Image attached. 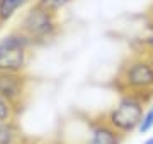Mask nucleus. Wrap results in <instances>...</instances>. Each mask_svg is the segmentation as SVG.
<instances>
[{
  "label": "nucleus",
  "instance_id": "20e7f679",
  "mask_svg": "<svg viewBox=\"0 0 153 144\" xmlns=\"http://www.w3.org/2000/svg\"><path fill=\"white\" fill-rule=\"evenodd\" d=\"M34 44L19 29H12L0 39V71L26 73Z\"/></svg>",
  "mask_w": 153,
  "mask_h": 144
},
{
  "label": "nucleus",
  "instance_id": "f8f14e48",
  "mask_svg": "<svg viewBox=\"0 0 153 144\" xmlns=\"http://www.w3.org/2000/svg\"><path fill=\"white\" fill-rule=\"evenodd\" d=\"M140 48H143V49L153 53V27H152V31H150V32L140 41Z\"/></svg>",
  "mask_w": 153,
  "mask_h": 144
},
{
  "label": "nucleus",
  "instance_id": "dca6fc26",
  "mask_svg": "<svg viewBox=\"0 0 153 144\" xmlns=\"http://www.w3.org/2000/svg\"><path fill=\"white\" fill-rule=\"evenodd\" d=\"M49 144H65L63 141H58V143H49Z\"/></svg>",
  "mask_w": 153,
  "mask_h": 144
},
{
  "label": "nucleus",
  "instance_id": "9d476101",
  "mask_svg": "<svg viewBox=\"0 0 153 144\" xmlns=\"http://www.w3.org/2000/svg\"><path fill=\"white\" fill-rule=\"evenodd\" d=\"M71 0H36L34 4L36 5H39L41 9H44V10L51 12V14H60V10H63L68 4H70Z\"/></svg>",
  "mask_w": 153,
  "mask_h": 144
},
{
  "label": "nucleus",
  "instance_id": "1a4fd4ad",
  "mask_svg": "<svg viewBox=\"0 0 153 144\" xmlns=\"http://www.w3.org/2000/svg\"><path fill=\"white\" fill-rule=\"evenodd\" d=\"M19 115H21V112L17 110L12 104H9L5 98H2V97H0V122L17 120Z\"/></svg>",
  "mask_w": 153,
  "mask_h": 144
},
{
  "label": "nucleus",
  "instance_id": "39448f33",
  "mask_svg": "<svg viewBox=\"0 0 153 144\" xmlns=\"http://www.w3.org/2000/svg\"><path fill=\"white\" fill-rule=\"evenodd\" d=\"M33 80L27 73H7L0 71V97L16 107L19 112L24 110L31 93Z\"/></svg>",
  "mask_w": 153,
  "mask_h": 144
},
{
  "label": "nucleus",
  "instance_id": "0eeeda50",
  "mask_svg": "<svg viewBox=\"0 0 153 144\" xmlns=\"http://www.w3.org/2000/svg\"><path fill=\"white\" fill-rule=\"evenodd\" d=\"M24 139L26 136L22 134L17 120L0 122V144H19Z\"/></svg>",
  "mask_w": 153,
  "mask_h": 144
},
{
  "label": "nucleus",
  "instance_id": "7ed1b4c3",
  "mask_svg": "<svg viewBox=\"0 0 153 144\" xmlns=\"http://www.w3.org/2000/svg\"><path fill=\"white\" fill-rule=\"evenodd\" d=\"M17 29L22 34H26L36 48V46L48 44L53 39H56V36L61 31V22L56 14H51L34 4L22 15Z\"/></svg>",
  "mask_w": 153,
  "mask_h": 144
},
{
  "label": "nucleus",
  "instance_id": "f257e3e1",
  "mask_svg": "<svg viewBox=\"0 0 153 144\" xmlns=\"http://www.w3.org/2000/svg\"><path fill=\"white\" fill-rule=\"evenodd\" d=\"M117 93H134L148 102L153 98V53L138 48L123 63L112 80Z\"/></svg>",
  "mask_w": 153,
  "mask_h": 144
},
{
  "label": "nucleus",
  "instance_id": "6e6552de",
  "mask_svg": "<svg viewBox=\"0 0 153 144\" xmlns=\"http://www.w3.org/2000/svg\"><path fill=\"white\" fill-rule=\"evenodd\" d=\"M31 0H0V27L5 26L17 12L24 9Z\"/></svg>",
  "mask_w": 153,
  "mask_h": 144
},
{
  "label": "nucleus",
  "instance_id": "f03ea898",
  "mask_svg": "<svg viewBox=\"0 0 153 144\" xmlns=\"http://www.w3.org/2000/svg\"><path fill=\"white\" fill-rule=\"evenodd\" d=\"M148 104H152V102H148L146 98H143L140 95L119 93L116 104L111 109H107L102 115L117 132L128 137L129 134L138 131V126L141 122Z\"/></svg>",
  "mask_w": 153,
  "mask_h": 144
},
{
  "label": "nucleus",
  "instance_id": "9b49d317",
  "mask_svg": "<svg viewBox=\"0 0 153 144\" xmlns=\"http://www.w3.org/2000/svg\"><path fill=\"white\" fill-rule=\"evenodd\" d=\"M150 131H153V104H148L136 132L138 134H148Z\"/></svg>",
  "mask_w": 153,
  "mask_h": 144
},
{
  "label": "nucleus",
  "instance_id": "423d86ee",
  "mask_svg": "<svg viewBox=\"0 0 153 144\" xmlns=\"http://www.w3.org/2000/svg\"><path fill=\"white\" fill-rule=\"evenodd\" d=\"M80 124L83 127V137L80 144H123L126 139L105 120L102 114L85 115Z\"/></svg>",
  "mask_w": 153,
  "mask_h": 144
},
{
  "label": "nucleus",
  "instance_id": "ddd939ff",
  "mask_svg": "<svg viewBox=\"0 0 153 144\" xmlns=\"http://www.w3.org/2000/svg\"><path fill=\"white\" fill-rule=\"evenodd\" d=\"M146 17H148V21H150V24H152V27H153V4L150 5V9H148Z\"/></svg>",
  "mask_w": 153,
  "mask_h": 144
},
{
  "label": "nucleus",
  "instance_id": "2eb2a0df",
  "mask_svg": "<svg viewBox=\"0 0 153 144\" xmlns=\"http://www.w3.org/2000/svg\"><path fill=\"white\" fill-rule=\"evenodd\" d=\"M143 144H153V136H150V137H146L145 141H143Z\"/></svg>",
  "mask_w": 153,
  "mask_h": 144
},
{
  "label": "nucleus",
  "instance_id": "4468645a",
  "mask_svg": "<svg viewBox=\"0 0 153 144\" xmlns=\"http://www.w3.org/2000/svg\"><path fill=\"white\" fill-rule=\"evenodd\" d=\"M19 144H39V143H36V141H33V139H29V137H26L22 143H19Z\"/></svg>",
  "mask_w": 153,
  "mask_h": 144
}]
</instances>
